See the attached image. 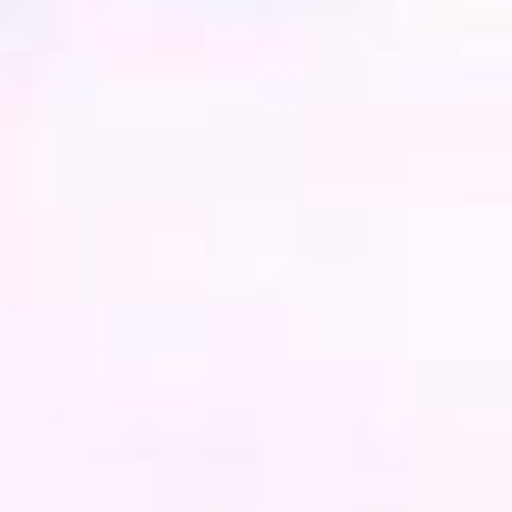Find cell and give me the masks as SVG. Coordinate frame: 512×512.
<instances>
[]
</instances>
